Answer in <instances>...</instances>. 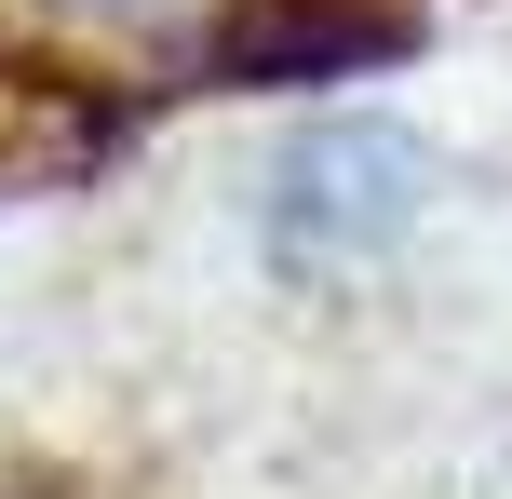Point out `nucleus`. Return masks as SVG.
<instances>
[{"instance_id": "nucleus-1", "label": "nucleus", "mask_w": 512, "mask_h": 499, "mask_svg": "<svg viewBox=\"0 0 512 499\" xmlns=\"http://www.w3.org/2000/svg\"><path fill=\"white\" fill-rule=\"evenodd\" d=\"M418 216H432V149H418L405 122H364V108L283 135V149H270V189H256V243H270L297 284L391 257Z\"/></svg>"}, {"instance_id": "nucleus-2", "label": "nucleus", "mask_w": 512, "mask_h": 499, "mask_svg": "<svg viewBox=\"0 0 512 499\" xmlns=\"http://www.w3.org/2000/svg\"><path fill=\"white\" fill-rule=\"evenodd\" d=\"M418 41L405 0H230L203 41V81H351Z\"/></svg>"}, {"instance_id": "nucleus-3", "label": "nucleus", "mask_w": 512, "mask_h": 499, "mask_svg": "<svg viewBox=\"0 0 512 499\" xmlns=\"http://www.w3.org/2000/svg\"><path fill=\"white\" fill-rule=\"evenodd\" d=\"M41 14L54 27H95V41H189V54H203L230 0H41Z\"/></svg>"}]
</instances>
